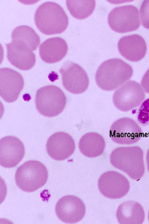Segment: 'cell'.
I'll use <instances>...</instances> for the list:
<instances>
[{
  "label": "cell",
  "mask_w": 149,
  "mask_h": 224,
  "mask_svg": "<svg viewBox=\"0 0 149 224\" xmlns=\"http://www.w3.org/2000/svg\"><path fill=\"white\" fill-rule=\"evenodd\" d=\"M132 66L122 60L113 58L103 62L97 69L95 76L96 83L101 89L115 90L132 76Z\"/></svg>",
  "instance_id": "1"
},
{
  "label": "cell",
  "mask_w": 149,
  "mask_h": 224,
  "mask_svg": "<svg viewBox=\"0 0 149 224\" xmlns=\"http://www.w3.org/2000/svg\"><path fill=\"white\" fill-rule=\"evenodd\" d=\"M34 19L38 29L47 35L63 32L69 23L68 18L63 9L59 4L52 1L44 2L38 7Z\"/></svg>",
  "instance_id": "2"
},
{
  "label": "cell",
  "mask_w": 149,
  "mask_h": 224,
  "mask_svg": "<svg viewBox=\"0 0 149 224\" xmlns=\"http://www.w3.org/2000/svg\"><path fill=\"white\" fill-rule=\"evenodd\" d=\"M142 150L138 146L121 147L111 152L110 160L115 167L126 173L131 178L139 180L144 172Z\"/></svg>",
  "instance_id": "3"
},
{
  "label": "cell",
  "mask_w": 149,
  "mask_h": 224,
  "mask_svg": "<svg viewBox=\"0 0 149 224\" xmlns=\"http://www.w3.org/2000/svg\"><path fill=\"white\" fill-rule=\"evenodd\" d=\"M48 171L39 161L31 160L24 163L17 170L15 179L17 185L23 191L30 192L38 189L46 183Z\"/></svg>",
  "instance_id": "4"
},
{
  "label": "cell",
  "mask_w": 149,
  "mask_h": 224,
  "mask_svg": "<svg viewBox=\"0 0 149 224\" xmlns=\"http://www.w3.org/2000/svg\"><path fill=\"white\" fill-rule=\"evenodd\" d=\"M35 101L38 112L44 116L51 118L63 112L66 104L67 98L58 87L48 85L37 91Z\"/></svg>",
  "instance_id": "5"
},
{
  "label": "cell",
  "mask_w": 149,
  "mask_h": 224,
  "mask_svg": "<svg viewBox=\"0 0 149 224\" xmlns=\"http://www.w3.org/2000/svg\"><path fill=\"white\" fill-rule=\"evenodd\" d=\"M107 21L110 28L119 33L135 31L140 25L138 10L131 5L113 8L109 14Z\"/></svg>",
  "instance_id": "6"
},
{
  "label": "cell",
  "mask_w": 149,
  "mask_h": 224,
  "mask_svg": "<svg viewBox=\"0 0 149 224\" xmlns=\"http://www.w3.org/2000/svg\"><path fill=\"white\" fill-rule=\"evenodd\" d=\"M145 98L144 92L140 84L129 80L115 92L113 101L118 109L125 112L139 106Z\"/></svg>",
  "instance_id": "7"
},
{
  "label": "cell",
  "mask_w": 149,
  "mask_h": 224,
  "mask_svg": "<svg viewBox=\"0 0 149 224\" xmlns=\"http://www.w3.org/2000/svg\"><path fill=\"white\" fill-rule=\"evenodd\" d=\"M63 85L70 93L80 94L87 89L89 80L84 69L79 65L70 61L65 62L59 70Z\"/></svg>",
  "instance_id": "8"
},
{
  "label": "cell",
  "mask_w": 149,
  "mask_h": 224,
  "mask_svg": "<svg viewBox=\"0 0 149 224\" xmlns=\"http://www.w3.org/2000/svg\"><path fill=\"white\" fill-rule=\"evenodd\" d=\"M142 130L137 123L127 117L120 118L111 125L110 136L114 142L129 145L137 142L142 136Z\"/></svg>",
  "instance_id": "9"
},
{
  "label": "cell",
  "mask_w": 149,
  "mask_h": 224,
  "mask_svg": "<svg viewBox=\"0 0 149 224\" xmlns=\"http://www.w3.org/2000/svg\"><path fill=\"white\" fill-rule=\"evenodd\" d=\"M98 186L100 192L111 199L121 198L128 192L130 183L122 174L113 171L106 172L100 177Z\"/></svg>",
  "instance_id": "10"
},
{
  "label": "cell",
  "mask_w": 149,
  "mask_h": 224,
  "mask_svg": "<svg viewBox=\"0 0 149 224\" xmlns=\"http://www.w3.org/2000/svg\"><path fill=\"white\" fill-rule=\"evenodd\" d=\"M55 211L58 218L61 221L69 223L81 220L86 212L85 205L79 197L68 195L62 197L57 202Z\"/></svg>",
  "instance_id": "11"
},
{
  "label": "cell",
  "mask_w": 149,
  "mask_h": 224,
  "mask_svg": "<svg viewBox=\"0 0 149 224\" xmlns=\"http://www.w3.org/2000/svg\"><path fill=\"white\" fill-rule=\"evenodd\" d=\"M0 95L8 103H13L17 99L24 85V79L18 72L8 68L0 70Z\"/></svg>",
  "instance_id": "12"
},
{
  "label": "cell",
  "mask_w": 149,
  "mask_h": 224,
  "mask_svg": "<svg viewBox=\"0 0 149 224\" xmlns=\"http://www.w3.org/2000/svg\"><path fill=\"white\" fill-rule=\"evenodd\" d=\"M24 146L17 138L11 136L2 138L0 141V164L6 168L14 167L22 160Z\"/></svg>",
  "instance_id": "13"
},
{
  "label": "cell",
  "mask_w": 149,
  "mask_h": 224,
  "mask_svg": "<svg viewBox=\"0 0 149 224\" xmlns=\"http://www.w3.org/2000/svg\"><path fill=\"white\" fill-rule=\"evenodd\" d=\"M6 46L7 57L11 64L24 71L33 67L36 62L35 55L24 42L19 40H12Z\"/></svg>",
  "instance_id": "14"
},
{
  "label": "cell",
  "mask_w": 149,
  "mask_h": 224,
  "mask_svg": "<svg viewBox=\"0 0 149 224\" xmlns=\"http://www.w3.org/2000/svg\"><path fill=\"white\" fill-rule=\"evenodd\" d=\"M75 144L72 136L64 132L53 134L48 139L46 150L53 159L61 161L69 157L74 152Z\"/></svg>",
  "instance_id": "15"
},
{
  "label": "cell",
  "mask_w": 149,
  "mask_h": 224,
  "mask_svg": "<svg viewBox=\"0 0 149 224\" xmlns=\"http://www.w3.org/2000/svg\"><path fill=\"white\" fill-rule=\"evenodd\" d=\"M118 47L123 57L133 62L142 60L147 51L146 44L144 39L141 36L136 34L120 38L118 43Z\"/></svg>",
  "instance_id": "16"
},
{
  "label": "cell",
  "mask_w": 149,
  "mask_h": 224,
  "mask_svg": "<svg viewBox=\"0 0 149 224\" xmlns=\"http://www.w3.org/2000/svg\"><path fill=\"white\" fill-rule=\"evenodd\" d=\"M68 51L66 41L59 37L47 39L41 43L39 47V53L41 59L50 64L61 60L66 55Z\"/></svg>",
  "instance_id": "17"
},
{
  "label": "cell",
  "mask_w": 149,
  "mask_h": 224,
  "mask_svg": "<svg viewBox=\"0 0 149 224\" xmlns=\"http://www.w3.org/2000/svg\"><path fill=\"white\" fill-rule=\"evenodd\" d=\"M116 217L120 224H142L144 221V209L139 203L132 200L125 201L118 207Z\"/></svg>",
  "instance_id": "18"
},
{
  "label": "cell",
  "mask_w": 149,
  "mask_h": 224,
  "mask_svg": "<svg viewBox=\"0 0 149 224\" xmlns=\"http://www.w3.org/2000/svg\"><path fill=\"white\" fill-rule=\"evenodd\" d=\"M103 137L95 132L87 133L79 140V148L81 152L88 158H95L101 155L105 148Z\"/></svg>",
  "instance_id": "19"
},
{
  "label": "cell",
  "mask_w": 149,
  "mask_h": 224,
  "mask_svg": "<svg viewBox=\"0 0 149 224\" xmlns=\"http://www.w3.org/2000/svg\"><path fill=\"white\" fill-rule=\"evenodd\" d=\"M12 40L24 42L32 51L36 50L40 42V37L31 27L26 25L18 26L13 31Z\"/></svg>",
  "instance_id": "20"
},
{
  "label": "cell",
  "mask_w": 149,
  "mask_h": 224,
  "mask_svg": "<svg viewBox=\"0 0 149 224\" xmlns=\"http://www.w3.org/2000/svg\"><path fill=\"white\" fill-rule=\"evenodd\" d=\"M95 0H66L67 8L71 15L79 19H84L93 13L95 6Z\"/></svg>",
  "instance_id": "21"
},
{
  "label": "cell",
  "mask_w": 149,
  "mask_h": 224,
  "mask_svg": "<svg viewBox=\"0 0 149 224\" xmlns=\"http://www.w3.org/2000/svg\"><path fill=\"white\" fill-rule=\"evenodd\" d=\"M137 118L142 124L145 125L149 122V98L141 104L139 110Z\"/></svg>",
  "instance_id": "22"
},
{
  "label": "cell",
  "mask_w": 149,
  "mask_h": 224,
  "mask_svg": "<svg viewBox=\"0 0 149 224\" xmlns=\"http://www.w3.org/2000/svg\"><path fill=\"white\" fill-rule=\"evenodd\" d=\"M139 12L143 26L149 29V0H144L141 4Z\"/></svg>",
  "instance_id": "23"
},
{
  "label": "cell",
  "mask_w": 149,
  "mask_h": 224,
  "mask_svg": "<svg viewBox=\"0 0 149 224\" xmlns=\"http://www.w3.org/2000/svg\"><path fill=\"white\" fill-rule=\"evenodd\" d=\"M141 84L145 92L149 93V69L143 76Z\"/></svg>",
  "instance_id": "24"
},
{
  "label": "cell",
  "mask_w": 149,
  "mask_h": 224,
  "mask_svg": "<svg viewBox=\"0 0 149 224\" xmlns=\"http://www.w3.org/2000/svg\"><path fill=\"white\" fill-rule=\"evenodd\" d=\"M146 161L147 168L149 172V149L148 150L146 155Z\"/></svg>",
  "instance_id": "25"
},
{
  "label": "cell",
  "mask_w": 149,
  "mask_h": 224,
  "mask_svg": "<svg viewBox=\"0 0 149 224\" xmlns=\"http://www.w3.org/2000/svg\"><path fill=\"white\" fill-rule=\"evenodd\" d=\"M148 219L149 221V211H148Z\"/></svg>",
  "instance_id": "26"
}]
</instances>
